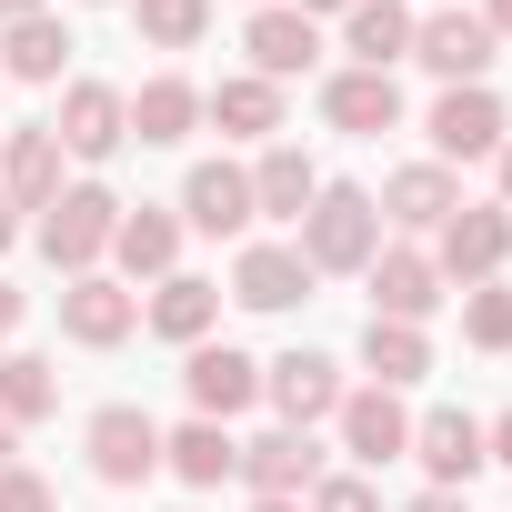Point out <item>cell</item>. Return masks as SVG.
I'll return each instance as SVG.
<instances>
[{"label":"cell","instance_id":"1","mask_svg":"<svg viewBox=\"0 0 512 512\" xmlns=\"http://www.w3.org/2000/svg\"><path fill=\"white\" fill-rule=\"evenodd\" d=\"M292 251L312 272H372V251H382V201L362 181H322V201L292 221Z\"/></svg>","mask_w":512,"mask_h":512},{"label":"cell","instance_id":"2","mask_svg":"<svg viewBox=\"0 0 512 512\" xmlns=\"http://www.w3.org/2000/svg\"><path fill=\"white\" fill-rule=\"evenodd\" d=\"M121 211H131V201H111L101 181H61V201L41 211V251H51V272H61V282H81V272H101V262H111Z\"/></svg>","mask_w":512,"mask_h":512},{"label":"cell","instance_id":"3","mask_svg":"<svg viewBox=\"0 0 512 512\" xmlns=\"http://www.w3.org/2000/svg\"><path fill=\"white\" fill-rule=\"evenodd\" d=\"M502 262H512V211L502 201H462L442 231H432V272L442 282H502Z\"/></svg>","mask_w":512,"mask_h":512},{"label":"cell","instance_id":"4","mask_svg":"<svg viewBox=\"0 0 512 512\" xmlns=\"http://www.w3.org/2000/svg\"><path fill=\"white\" fill-rule=\"evenodd\" d=\"M81 452H91V482L131 492V482H151V472H161V422H151L141 402H101V412H91V432H81Z\"/></svg>","mask_w":512,"mask_h":512},{"label":"cell","instance_id":"5","mask_svg":"<svg viewBox=\"0 0 512 512\" xmlns=\"http://www.w3.org/2000/svg\"><path fill=\"white\" fill-rule=\"evenodd\" d=\"M412 61H422L442 91H462V81H482V71L502 61V41H492L482 11H432V21H412Z\"/></svg>","mask_w":512,"mask_h":512},{"label":"cell","instance_id":"6","mask_svg":"<svg viewBox=\"0 0 512 512\" xmlns=\"http://www.w3.org/2000/svg\"><path fill=\"white\" fill-rule=\"evenodd\" d=\"M422 131H432V161L452 171V161H492L502 151V101H492V81H462V91H442L432 111H422Z\"/></svg>","mask_w":512,"mask_h":512},{"label":"cell","instance_id":"7","mask_svg":"<svg viewBox=\"0 0 512 512\" xmlns=\"http://www.w3.org/2000/svg\"><path fill=\"white\" fill-rule=\"evenodd\" d=\"M362 282H372V322H432L452 302V282L432 272V251H412V241H382Z\"/></svg>","mask_w":512,"mask_h":512},{"label":"cell","instance_id":"8","mask_svg":"<svg viewBox=\"0 0 512 512\" xmlns=\"http://www.w3.org/2000/svg\"><path fill=\"white\" fill-rule=\"evenodd\" d=\"M241 51H251V81H302V71H322V21H302L292 0H262L251 11V31H241Z\"/></svg>","mask_w":512,"mask_h":512},{"label":"cell","instance_id":"9","mask_svg":"<svg viewBox=\"0 0 512 512\" xmlns=\"http://www.w3.org/2000/svg\"><path fill=\"white\" fill-rule=\"evenodd\" d=\"M332 432H342V452H352V472H382V462H402V452H412V412H402V392H382V382H362V392H342V412H332Z\"/></svg>","mask_w":512,"mask_h":512},{"label":"cell","instance_id":"10","mask_svg":"<svg viewBox=\"0 0 512 512\" xmlns=\"http://www.w3.org/2000/svg\"><path fill=\"white\" fill-rule=\"evenodd\" d=\"M181 392H191L201 422H231V412L262 402V362L231 352V342H191V352H181Z\"/></svg>","mask_w":512,"mask_h":512},{"label":"cell","instance_id":"11","mask_svg":"<svg viewBox=\"0 0 512 512\" xmlns=\"http://www.w3.org/2000/svg\"><path fill=\"white\" fill-rule=\"evenodd\" d=\"M61 332H71L81 352H111V342L141 332V292L111 282V272H81V282H61Z\"/></svg>","mask_w":512,"mask_h":512},{"label":"cell","instance_id":"12","mask_svg":"<svg viewBox=\"0 0 512 512\" xmlns=\"http://www.w3.org/2000/svg\"><path fill=\"white\" fill-rule=\"evenodd\" d=\"M262 392H272V412L292 422V432H312V422H332L342 412V362L332 352H282V362H262Z\"/></svg>","mask_w":512,"mask_h":512},{"label":"cell","instance_id":"13","mask_svg":"<svg viewBox=\"0 0 512 512\" xmlns=\"http://www.w3.org/2000/svg\"><path fill=\"white\" fill-rule=\"evenodd\" d=\"M312 262L292 241H241V262H231V302L241 312H292V302H312Z\"/></svg>","mask_w":512,"mask_h":512},{"label":"cell","instance_id":"14","mask_svg":"<svg viewBox=\"0 0 512 512\" xmlns=\"http://www.w3.org/2000/svg\"><path fill=\"white\" fill-rule=\"evenodd\" d=\"M51 141H61L71 161H111V151L131 141V101H121L111 81H71V91H61V121H51Z\"/></svg>","mask_w":512,"mask_h":512},{"label":"cell","instance_id":"15","mask_svg":"<svg viewBox=\"0 0 512 512\" xmlns=\"http://www.w3.org/2000/svg\"><path fill=\"white\" fill-rule=\"evenodd\" d=\"M181 272V211H161V201H141V211H121V231H111V282H171Z\"/></svg>","mask_w":512,"mask_h":512},{"label":"cell","instance_id":"16","mask_svg":"<svg viewBox=\"0 0 512 512\" xmlns=\"http://www.w3.org/2000/svg\"><path fill=\"white\" fill-rule=\"evenodd\" d=\"M241 482L262 492V502H302V492L322 482V442L292 432V422H272L262 442H241Z\"/></svg>","mask_w":512,"mask_h":512},{"label":"cell","instance_id":"17","mask_svg":"<svg viewBox=\"0 0 512 512\" xmlns=\"http://www.w3.org/2000/svg\"><path fill=\"white\" fill-rule=\"evenodd\" d=\"M181 231L241 241V231H251V171H241V161H191V181H181Z\"/></svg>","mask_w":512,"mask_h":512},{"label":"cell","instance_id":"18","mask_svg":"<svg viewBox=\"0 0 512 512\" xmlns=\"http://www.w3.org/2000/svg\"><path fill=\"white\" fill-rule=\"evenodd\" d=\"M412 462L432 472V492H462L472 472H492V452H482V422H472V412H452V402L412 422Z\"/></svg>","mask_w":512,"mask_h":512},{"label":"cell","instance_id":"19","mask_svg":"<svg viewBox=\"0 0 512 512\" xmlns=\"http://www.w3.org/2000/svg\"><path fill=\"white\" fill-rule=\"evenodd\" d=\"M61 141L51 121H21V131H0V191H11V211H51L61 201Z\"/></svg>","mask_w":512,"mask_h":512},{"label":"cell","instance_id":"20","mask_svg":"<svg viewBox=\"0 0 512 512\" xmlns=\"http://www.w3.org/2000/svg\"><path fill=\"white\" fill-rule=\"evenodd\" d=\"M322 121L352 131V141H382V131H402V81L392 71H332L322 81Z\"/></svg>","mask_w":512,"mask_h":512},{"label":"cell","instance_id":"21","mask_svg":"<svg viewBox=\"0 0 512 512\" xmlns=\"http://www.w3.org/2000/svg\"><path fill=\"white\" fill-rule=\"evenodd\" d=\"M372 201H382V231H442V221L462 211V181H452L442 161H402Z\"/></svg>","mask_w":512,"mask_h":512},{"label":"cell","instance_id":"22","mask_svg":"<svg viewBox=\"0 0 512 512\" xmlns=\"http://www.w3.org/2000/svg\"><path fill=\"white\" fill-rule=\"evenodd\" d=\"M322 201V171L302 141H262V161H251V221H302Z\"/></svg>","mask_w":512,"mask_h":512},{"label":"cell","instance_id":"23","mask_svg":"<svg viewBox=\"0 0 512 512\" xmlns=\"http://www.w3.org/2000/svg\"><path fill=\"white\" fill-rule=\"evenodd\" d=\"M131 101V141H151V151H181L191 131H201V91L181 81V71H161V81H141V91H121Z\"/></svg>","mask_w":512,"mask_h":512},{"label":"cell","instance_id":"24","mask_svg":"<svg viewBox=\"0 0 512 512\" xmlns=\"http://www.w3.org/2000/svg\"><path fill=\"white\" fill-rule=\"evenodd\" d=\"M141 322L161 332V342H211V322H221V282H201V272H171V282H151V302H141Z\"/></svg>","mask_w":512,"mask_h":512},{"label":"cell","instance_id":"25","mask_svg":"<svg viewBox=\"0 0 512 512\" xmlns=\"http://www.w3.org/2000/svg\"><path fill=\"white\" fill-rule=\"evenodd\" d=\"M161 472H181L191 492H221V482L241 472V442H231L221 422H201V412H191L181 432H161Z\"/></svg>","mask_w":512,"mask_h":512},{"label":"cell","instance_id":"26","mask_svg":"<svg viewBox=\"0 0 512 512\" xmlns=\"http://www.w3.org/2000/svg\"><path fill=\"white\" fill-rule=\"evenodd\" d=\"M342 51H352V71L412 61V11H402V0H352V11H342Z\"/></svg>","mask_w":512,"mask_h":512},{"label":"cell","instance_id":"27","mask_svg":"<svg viewBox=\"0 0 512 512\" xmlns=\"http://www.w3.org/2000/svg\"><path fill=\"white\" fill-rule=\"evenodd\" d=\"M71 31L51 21V11H31V21H11V31H0V71H11V81H31V91H51L61 71H71Z\"/></svg>","mask_w":512,"mask_h":512},{"label":"cell","instance_id":"28","mask_svg":"<svg viewBox=\"0 0 512 512\" xmlns=\"http://www.w3.org/2000/svg\"><path fill=\"white\" fill-rule=\"evenodd\" d=\"M201 121H221V141H272L282 131V91L251 81V71H231L221 91H201Z\"/></svg>","mask_w":512,"mask_h":512},{"label":"cell","instance_id":"29","mask_svg":"<svg viewBox=\"0 0 512 512\" xmlns=\"http://www.w3.org/2000/svg\"><path fill=\"white\" fill-rule=\"evenodd\" d=\"M362 372H372L382 392L422 382V372H432V332H422V322H362Z\"/></svg>","mask_w":512,"mask_h":512},{"label":"cell","instance_id":"30","mask_svg":"<svg viewBox=\"0 0 512 512\" xmlns=\"http://www.w3.org/2000/svg\"><path fill=\"white\" fill-rule=\"evenodd\" d=\"M41 412H61V372L41 362V352H0V422H41Z\"/></svg>","mask_w":512,"mask_h":512},{"label":"cell","instance_id":"31","mask_svg":"<svg viewBox=\"0 0 512 512\" xmlns=\"http://www.w3.org/2000/svg\"><path fill=\"white\" fill-rule=\"evenodd\" d=\"M131 21H141L151 51H191L211 31V0H131Z\"/></svg>","mask_w":512,"mask_h":512},{"label":"cell","instance_id":"32","mask_svg":"<svg viewBox=\"0 0 512 512\" xmlns=\"http://www.w3.org/2000/svg\"><path fill=\"white\" fill-rule=\"evenodd\" d=\"M462 342L472 352H512V292L502 282H472L462 292Z\"/></svg>","mask_w":512,"mask_h":512},{"label":"cell","instance_id":"33","mask_svg":"<svg viewBox=\"0 0 512 512\" xmlns=\"http://www.w3.org/2000/svg\"><path fill=\"white\" fill-rule=\"evenodd\" d=\"M302 512H382V492H372V472H322L302 492Z\"/></svg>","mask_w":512,"mask_h":512},{"label":"cell","instance_id":"34","mask_svg":"<svg viewBox=\"0 0 512 512\" xmlns=\"http://www.w3.org/2000/svg\"><path fill=\"white\" fill-rule=\"evenodd\" d=\"M0 512H61V492H51L41 472H21V462H11V472H0Z\"/></svg>","mask_w":512,"mask_h":512},{"label":"cell","instance_id":"35","mask_svg":"<svg viewBox=\"0 0 512 512\" xmlns=\"http://www.w3.org/2000/svg\"><path fill=\"white\" fill-rule=\"evenodd\" d=\"M482 452H492V462H512V412H502V422H482Z\"/></svg>","mask_w":512,"mask_h":512},{"label":"cell","instance_id":"36","mask_svg":"<svg viewBox=\"0 0 512 512\" xmlns=\"http://www.w3.org/2000/svg\"><path fill=\"white\" fill-rule=\"evenodd\" d=\"M11 332H21V292L0 282V352H11Z\"/></svg>","mask_w":512,"mask_h":512},{"label":"cell","instance_id":"37","mask_svg":"<svg viewBox=\"0 0 512 512\" xmlns=\"http://www.w3.org/2000/svg\"><path fill=\"white\" fill-rule=\"evenodd\" d=\"M402 512H462V492H412Z\"/></svg>","mask_w":512,"mask_h":512},{"label":"cell","instance_id":"38","mask_svg":"<svg viewBox=\"0 0 512 512\" xmlns=\"http://www.w3.org/2000/svg\"><path fill=\"white\" fill-rule=\"evenodd\" d=\"M482 21H492V41H512V0H482Z\"/></svg>","mask_w":512,"mask_h":512},{"label":"cell","instance_id":"39","mask_svg":"<svg viewBox=\"0 0 512 512\" xmlns=\"http://www.w3.org/2000/svg\"><path fill=\"white\" fill-rule=\"evenodd\" d=\"M492 171H502V211H512V131H502V151H492Z\"/></svg>","mask_w":512,"mask_h":512},{"label":"cell","instance_id":"40","mask_svg":"<svg viewBox=\"0 0 512 512\" xmlns=\"http://www.w3.org/2000/svg\"><path fill=\"white\" fill-rule=\"evenodd\" d=\"M31 11H51V0H0V31H11V21H31Z\"/></svg>","mask_w":512,"mask_h":512},{"label":"cell","instance_id":"41","mask_svg":"<svg viewBox=\"0 0 512 512\" xmlns=\"http://www.w3.org/2000/svg\"><path fill=\"white\" fill-rule=\"evenodd\" d=\"M21 241V211H11V191H0V251H11Z\"/></svg>","mask_w":512,"mask_h":512},{"label":"cell","instance_id":"42","mask_svg":"<svg viewBox=\"0 0 512 512\" xmlns=\"http://www.w3.org/2000/svg\"><path fill=\"white\" fill-rule=\"evenodd\" d=\"M292 11H302V21H322V11H352V0H292Z\"/></svg>","mask_w":512,"mask_h":512},{"label":"cell","instance_id":"43","mask_svg":"<svg viewBox=\"0 0 512 512\" xmlns=\"http://www.w3.org/2000/svg\"><path fill=\"white\" fill-rule=\"evenodd\" d=\"M11 462H21V432H11V422H0V472H11Z\"/></svg>","mask_w":512,"mask_h":512},{"label":"cell","instance_id":"44","mask_svg":"<svg viewBox=\"0 0 512 512\" xmlns=\"http://www.w3.org/2000/svg\"><path fill=\"white\" fill-rule=\"evenodd\" d=\"M251 512H302V502H262V492H251Z\"/></svg>","mask_w":512,"mask_h":512},{"label":"cell","instance_id":"45","mask_svg":"<svg viewBox=\"0 0 512 512\" xmlns=\"http://www.w3.org/2000/svg\"><path fill=\"white\" fill-rule=\"evenodd\" d=\"M91 11H101V0H91Z\"/></svg>","mask_w":512,"mask_h":512},{"label":"cell","instance_id":"46","mask_svg":"<svg viewBox=\"0 0 512 512\" xmlns=\"http://www.w3.org/2000/svg\"><path fill=\"white\" fill-rule=\"evenodd\" d=\"M442 11H452V0H442Z\"/></svg>","mask_w":512,"mask_h":512}]
</instances>
